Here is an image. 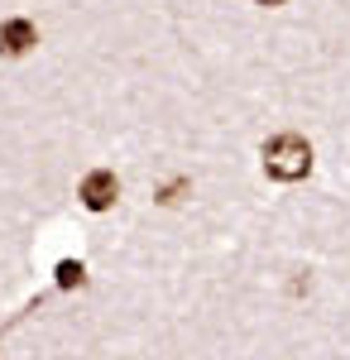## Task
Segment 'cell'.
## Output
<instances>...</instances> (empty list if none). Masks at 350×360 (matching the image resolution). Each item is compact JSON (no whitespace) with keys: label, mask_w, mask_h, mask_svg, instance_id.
I'll return each mask as SVG.
<instances>
[{"label":"cell","mask_w":350,"mask_h":360,"mask_svg":"<svg viewBox=\"0 0 350 360\" xmlns=\"http://www.w3.org/2000/svg\"><path fill=\"white\" fill-rule=\"evenodd\" d=\"M264 173L273 183H297L312 173V144L302 135H273L264 144Z\"/></svg>","instance_id":"cell-1"},{"label":"cell","mask_w":350,"mask_h":360,"mask_svg":"<svg viewBox=\"0 0 350 360\" xmlns=\"http://www.w3.org/2000/svg\"><path fill=\"white\" fill-rule=\"evenodd\" d=\"M39 44V25L34 20H5L0 25V58H25Z\"/></svg>","instance_id":"cell-3"},{"label":"cell","mask_w":350,"mask_h":360,"mask_svg":"<svg viewBox=\"0 0 350 360\" xmlns=\"http://www.w3.org/2000/svg\"><path fill=\"white\" fill-rule=\"evenodd\" d=\"M77 197H82V207H86V212H110V207H115V197H120V178H115L110 168H91V173L82 178Z\"/></svg>","instance_id":"cell-2"},{"label":"cell","mask_w":350,"mask_h":360,"mask_svg":"<svg viewBox=\"0 0 350 360\" xmlns=\"http://www.w3.org/2000/svg\"><path fill=\"white\" fill-rule=\"evenodd\" d=\"M58 288H82L86 283V269H82V259H58Z\"/></svg>","instance_id":"cell-4"},{"label":"cell","mask_w":350,"mask_h":360,"mask_svg":"<svg viewBox=\"0 0 350 360\" xmlns=\"http://www.w3.org/2000/svg\"><path fill=\"white\" fill-rule=\"evenodd\" d=\"M254 5H283V0H254Z\"/></svg>","instance_id":"cell-5"}]
</instances>
